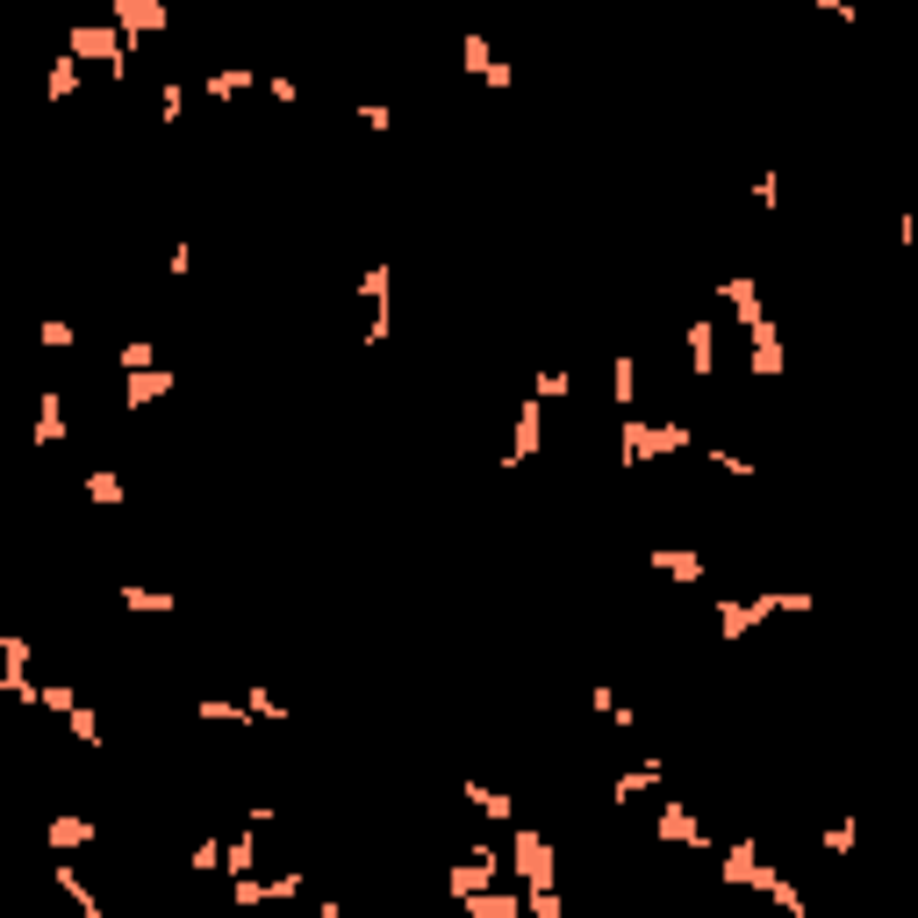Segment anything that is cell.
Returning a JSON list of instances; mask_svg holds the SVG:
<instances>
[{
    "label": "cell",
    "instance_id": "d4e9b609",
    "mask_svg": "<svg viewBox=\"0 0 918 918\" xmlns=\"http://www.w3.org/2000/svg\"><path fill=\"white\" fill-rule=\"evenodd\" d=\"M488 65H495V51H488V36H481V29H467V36H460V72L488 79Z\"/></svg>",
    "mask_w": 918,
    "mask_h": 918
},
{
    "label": "cell",
    "instance_id": "484cf974",
    "mask_svg": "<svg viewBox=\"0 0 918 918\" xmlns=\"http://www.w3.org/2000/svg\"><path fill=\"white\" fill-rule=\"evenodd\" d=\"M223 868H230V876H252V868H259V840H252V825L223 847Z\"/></svg>",
    "mask_w": 918,
    "mask_h": 918
},
{
    "label": "cell",
    "instance_id": "5b68a950",
    "mask_svg": "<svg viewBox=\"0 0 918 918\" xmlns=\"http://www.w3.org/2000/svg\"><path fill=\"white\" fill-rule=\"evenodd\" d=\"M653 832L668 840V847H711V832H703V818H696L689 804H660V811H653Z\"/></svg>",
    "mask_w": 918,
    "mask_h": 918
},
{
    "label": "cell",
    "instance_id": "ee69618b",
    "mask_svg": "<svg viewBox=\"0 0 918 918\" xmlns=\"http://www.w3.org/2000/svg\"><path fill=\"white\" fill-rule=\"evenodd\" d=\"M36 703H44V711H51V718H65V711H72V703H79V696H72V689H58V682H51V689L36 696Z\"/></svg>",
    "mask_w": 918,
    "mask_h": 918
},
{
    "label": "cell",
    "instance_id": "7dc6e473",
    "mask_svg": "<svg viewBox=\"0 0 918 918\" xmlns=\"http://www.w3.org/2000/svg\"><path fill=\"white\" fill-rule=\"evenodd\" d=\"M481 87H495V94H510V87H517V65H503V58H495V65H488V79H481Z\"/></svg>",
    "mask_w": 918,
    "mask_h": 918
},
{
    "label": "cell",
    "instance_id": "d590c367",
    "mask_svg": "<svg viewBox=\"0 0 918 918\" xmlns=\"http://www.w3.org/2000/svg\"><path fill=\"white\" fill-rule=\"evenodd\" d=\"M632 381H639V374H632V352H617V359H610V388H617L624 409H632Z\"/></svg>",
    "mask_w": 918,
    "mask_h": 918
},
{
    "label": "cell",
    "instance_id": "ffe728a7",
    "mask_svg": "<svg viewBox=\"0 0 918 918\" xmlns=\"http://www.w3.org/2000/svg\"><path fill=\"white\" fill-rule=\"evenodd\" d=\"M746 632H761L754 603H739V596H718V639H746Z\"/></svg>",
    "mask_w": 918,
    "mask_h": 918
},
{
    "label": "cell",
    "instance_id": "b9f144b4",
    "mask_svg": "<svg viewBox=\"0 0 918 918\" xmlns=\"http://www.w3.org/2000/svg\"><path fill=\"white\" fill-rule=\"evenodd\" d=\"M854 832H861V818H840V825L825 832V854H854Z\"/></svg>",
    "mask_w": 918,
    "mask_h": 918
},
{
    "label": "cell",
    "instance_id": "f1b7e54d",
    "mask_svg": "<svg viewBox=\"0 0 918 918\" xmlns=\"http://www.w3.org/2000/svg\"><path fill=\"white\" fill-rule=\"evenodd\" d=\"M230 904H237V911H259V904H266V876H259V868H252V876H230Z\"/></svg>",
    "mask_w": 918,
    "mask_h": 918
},
{
    "label": "cell",
    "instance_id": "5bb4252c",
    "mask_svg": "<svg viewBox=\"0 0 918 918\" xmlns=\"http://www.w3.org/2000/svg\"><path fill=\"white\" fill-rule=\"evenodd\" d=\"M460 797H467L474 811L488 818V825H517V797H503V790H488V782H460Z\"/></svg>",
    "mask_w": 918,
    "mask_h": 918
},
{
    "label": "cell",
    "instance_id": "d6a6232c",
    "mask_svg": "<svg viewBox=\"0 0 918 918\" xmlns=\"http://www.w3.org/2000/svg\"><path fill=\"white\" fill-rule=\"evenodd\" d=\"M0 689L15 696V703H36V696H44V682H29V668H0Z\"/></svg>",
    "mask_w": 918,
    "mask_h": 918
},
{
    "label": "cell",
    "instance_id": "60d3db41",
    "mask_svg": "<svg viewBox=\"0 0 918 918\" xmlns=\"http://www.w3.org/2000/svg\"><path fill=\"white\" fill-rule=\"evenodd\" d=\"M244 711H252V718H287V711H280V696H273V689H244Z\"/></svg>",
    "mask_w": 918,
    "mask_h": 918
},
{
    "label": "cell",
    "instance_id": "4316f807",
    "mask_svg": "<svg viewBox=\"0 0 918 918\" xmlns=\"http://www.w3.org/2000/svg\"><path fill=\"white\" fill-rule=\"evenodd\" d=\"M194 718H208V725H244V703H230V696H201V703H194Z\"/></svg>",
    "mask_w": 918,
    "mask_h": 918
},
{
    "label": "cell",
    "instance_id": "9a60e30c",
    "mask_svg": "<svg viewBox=\"0 0 918 918\" xmlns=\"http://www.w3.org/2000/svg\"><path fill=\"white\" fill-rule=\"evenodd\" d=\"M689 374H696V381H711V374H718V323H711V316H696V323H689Z\"/></svg>",
    "mask_w": 918,
    "mask_h": 918
},
{
    "label": "cell",
    "instance_id": "9c48e42d",
    "mask_svg": "<svg viewBox=\"0 0 918 918\" xmlns=\"http://www.w3.org/2000/svg\"><path fill=\"white\" fill-rule=\"evenodd\" d=\"M158 395H173V366H137V374H122V409H151Z\"/></svg>",
    "mask_w": 918,
    "mask_h": 918
},
{
    "label": "cell",
    "instance_id": "f6af8a7d",
    "mask_svg": "<svg viewBox=\"0 0 918 918\" xmlns=\"http://www.w3.org/2000/svg\"><path fill=\"white\" fill-rule=\"evenodd\" d=\"M818 15H832V22H861V8H854V0H811Z\"/></svg>",
    "mask_w": 918,
    "mask_h": 918
},
{
    "label": "cell",
    "instance_id": "6da1fadb",
    "mask_svg": "<svg viewBox=\"0 0 918 918\" xmlns=\"http://www.w3.org/2000/svg\"><path fill=\"white\" fill-rule=\"evenodd\" d=\"M675 452H689V431H682V424H653V416H632V409H624V424H617V460H624V467L675 460Z\"/></svg>",
    "mask_w": 918,
    "mask_h": 918
},
{
    "label": "cell",
    "instance_id": "74e56055",
    "mask_svg": "<svg viewBox=\"0 0 918 918\" xmlns=\"http://www.w3.org/2000/svg\"><path fill=\"white\" fill-rule=\"evenodd\" d=\"M359 122L374 130V137H388V130H395V108H388V101H359Z\"/></svg>",
    "mask_w": 918,
    "mask_h": 918
},
{
    "label": "cell",
    "instance_id": "8992f818",
    "mask_svg": "<svg viewBox=\"0 0 918 918\" xmlns=\"http://www.w3.org/2000/svg\"><path fill=\"white\" fill-rule=\"evenodd\" d=\"M768 876H775V868L761 861L754 840H732V847H725V883L732 890H768Z\"/></svg>",
    "mask_w": 918,
    "mask_h": 918
},
{
    "label": "cell",
    "instance_id": "ba28073f",
    "mask_svg": "<svg viewBox=\"0 0 918 918\" xmlns=\"http://www.w3.org/2000/svg\"><path fill=\"white\" fill-rule=\"evenodd\" d=\"M646 567L668 574V582H682V589H696V582H703V553H696V546H653V553H646Z\"/></svg>",
    "mask_w": 918,
    "mask_h": 918
},
{
    "label": "cell",
    "instance_id": "83f0119b",
    "mask_svg": "<svg viewBox=\"0 0 918 918\" xmlns=\"http://www.w3.org/2000/svg\"><path fill=\"white\" fill-rule=\"evenodd\" d=\"M302 890H309V876H302V868H280V876H266V904H295Z\"/></svg>",
    "mask_w": 918,
    "mask_h": 918
},
{
    "label": "cell",
    "instance_id": "c3c4849f",
    "mask_svg": "<svg viewBox=\"0 0 918 918\" xmlns=\"http://www.w3.org/2000/svg\"><path fill=\"white\" fill-rule=\"evenodd\" d=\"M187 273H194V244L173 237V280H187Z\"/></svg>",
    "mask_w": 918,
    "mask_h": 918
},
{
    "label": "cell",
    "instance_id": "3957f363",
    "mask_svg": "<svg viewBox=\"0 0 918 918\" xmlns=\"http://www.w3.org/2000/svg\"><path fill=\"white\" fill-rule=\"evenodd\" d=\"M517 876H524V890H546V883H560V861H553V847H546V832H531V825H517Z\"/></svg>",
    "mask_w": 918,
    "mask_h": 918
},
{
    "label": "cell",
    "instance_id": "e0dca14e",
    "mask_svg": "<svg viewBox=\"0 0 918 918\" xmlns=\"http://www.w3.org/2000/svg\"><path fill=\"white\" fill-rule=\"evenodd\" d=\"M252 87H259V72H252V65H223V72H208V79H201L208 101H237V94H252Z\"/></svg>",
    "mask_w": 918,
    "mask_h": 918
},
{
    "label": "cell",
    "instance_id": "f546056e",
    "mask_svg": "<svg viewBox=\"0 0 918 918\" xmlns=\"http://www.w3.org/2000/svg\"><path fill=\"white\" fill-rule=\"evenodd\" d=\"M531 395H538V402H567V395H574V374H567V366H546V374L531 381Z\"/></svg>",
    "mask_w": 918,
    "mask_h": 918
},
{
    "label": "cell",
    "instance_id": "277c9868",
    "mask_svg": "<svg viewBox=\"0 0 918 918\" xmlns=\"http://www.w3.org/2000/svg\"><path fill=\"white\" fill-rule=\"evenodd\" d=\"M495 876H503V854H495V847H474L467 861L445 868V890H452V897H467V890H488Z\"/></svg>",
    "mask_w": 918,
    "mask_h": 918
},
{
    "label": "cell",
    "instance_id": "8d00e7d4",
    "mask_svg": "<svg viewBox=\"0 0 918 918\" xmlns=\"http://www.w3.org/2000/svg\"><path fill=\"white\" fill-rule=\"evenodd\" d=\"M187 868H194V876H208V868H223V840H216V832H208L201 847L187 854Z\"/></svg>",
    "mask_w": 918,
    "mask_h": 918
},
{
    "label": "cell",
    "instance_id": "2e32d148",
    "mask_svg": "<svg viewBox=\"0 0 918 918\" xmlns=\"http://www.w3.org/2000/svg\"><path fill=\"white\" fill-rule=\"evenodd\" d=\"M660 775H668V761H639V768H624V775L610 782V804H632V797H646V790H660Z\"/></svg>",
    "mask_w": 918,
    "mask_h": 918
},
{
    "label": "cell",
    "instance_id": "ab89813d",
    "mask_svg": "<svg viewBox=\"0 0 918 918\" xmlns=\"http://www.w3.org/2000/svg\"><path fill=\"white\" fill-rule=\"evenodd\" d=\"M115 366H122V374H137V366H158V345H144V338H137V345H122V352H115Z\"/></svg>",
    "mask_w": 918,
    "mask_h": 918
},
{
    "label": "cell",
    "instance_id": "f35d334b",
    "mask_svg": "<svg viewBox=\"0 0 918 918\" xmlns=\"http://www.w3.org/2000/svg\"><path fill=\"white\" fill-rule=\"evenodd\" d=\"M524 911L531 918H560V890L546 883V890H524Z\"/></svg>",
    "mask_w": 918,
    "mask_h": 918
},
{
    "label": "cell",
    "instance_id": "52a82bcc",
    "mask_svg": "<svg viewBox=\"0 0 918 918\" xmlns=\"http://www.w3.org/2000/svg\"><path fill=\"white\" fill-rule=\"evenodd\" d=\"M166 22H173V8H166V0H115V29L130 36V44H137V36H158Z\"/></svg>",
    "mask_w": 918,
    "mask_h": 918
},
{
    "label": "cell",
    "instance_id": "7402d4cb",
    "mask_svg": "<svg viewBox=\"0 0 918 918\" xmlns=\"http://www.w3.org/2000/svg\"><path fill=\"white\" fill-rule=\"evenodd\" d=\"M87 503H94V510H122V503H130V488H122V474L94 467V474H87Z\"/></svg>",
    "mask_w": 918,
    "mask_h": 918
},
{
    "label": "cell",
    "instance_id": "7bdbcfd3",
    "mask_svg": "<svg viewBox=\"0 0 918 918\" xmlns=\"http://www.w3.org/2000/svg\"><path fill=\"white\" fill-rule=\"evenodd\" d=\"M266 94H273L280 108H295V101H302V87H295V79H287V72H273V79H266Z\"/></svg>",
    "mask_w": 918,
    "mask_h": 918
},
{
    "label": "cell",
    "instance_id": "e575fe53",
    "mask_svg": "<svg viewBox=\"0 0 918 918\" xmlns=\"http://www.w3.org/2000/svg\"><path fill=\"white\" fill-rule=\"evenodd\" d=\"M36 345L65 352V345H72V323H65V316H44V323H36Z\"/></svg>",
    "mask_w": 918,
    "mask_h": 918
},
{
    "label": "cell",
    "instance_id": "cb8c5ba5",
    "mask_svg": "<svg viewBox=\"0 0 918 918\" xmlns=\"http://www.w3.org/2000/svg\"><path fill=\"white\" fill-rule=\"evenodd\" d=\"M58 890H65V897L79 904V918H101V897H94V890H87V876H79V868H72V861H58Z\"/></svg>",
    "mask_w": 918,
    "mask_h": 918
},
{
    "label": "cell",
    "instance_id": "44dd1931",
    "mask_svg": "<svg viewBox=\"0 0 918 918\" xmlns=\"http://www.w3.org/2000/svg\"><path fill=\"white\" fill-rule=\"evenodd\" d=\"M72 94H79V58L58 51L51 72H44V101H72Z\"/></svg>",
    "mask_w": 918,
    "mask_h": 918
},
{
    "label": "cell",
    "instance_id": "4dcf8cb0",
    "mask_svg": "<svg viewBox=\"0 0 918 918\" xmlns=\"http://www.w3.org/2000/svg\"><path fill=\"white\" fill-rule=\"evenodd\" d=\"M65 732H72L79 746H101V718H94V703H72V711H65Z\"/></svg>",
    "mask_w": 918,
    "mask_h": 918
},
{
    "label": "cell",
    "instance_id": "ac0fdd59",
    "mask_svg": "<svg viewBox=\"0 0 918 918\" xmlns=\"http://www.w3.org/2000/svg\"><path fill=\"white\" fill-rule=\"evenodd\" d=\"M65 438H72V424H65V409H58V395H36V452L65 445Z\"/></svg>",
    "mask_w": 918,
    "mask_h": 918
},
{
    "label": "cell",
    "instance_id": "4fadbf2b",
    "mask_svg": "<svg viewBox=\"0 0 918 918\" xmlns=\"http://www.w3.org/2000/svg\"><path fill=\"white\" fill-rule=\"evenodd\" d=\"M746 345H754V352H746V366H754L761 381H775V374H782V330H775V323H768V316H761V323L746 330Z\"/></svg>",
    "mask_w": 918,
    "mask_h": 918
},
{
    "label": "cell",
    "instance_id": "bcb514c9",
    "mask_svg": "<svg viewBox=\"0 0 918 918\" xmlns=\"http://www.w3.org/2000/svg\"><path fill=\"white\" fill-rule=\"evenodd\" d=\"M754 201H761V208H782V180L761 173V180H754Z\"/></svg>",
    "mask_w": 918,
    "mask_h": 918
},
{
    "label": "cell",
    "instance_id": "836d02e7",
    "mask_svg": "<svg viewBox=\"0 0 918 918\" xmlns=\"http://www.w3.org/2000/svg\"><path fill=\"white\" fill-rule=\"evenodd\" d=\"M703 460H711L718 474H732V481H754V460H739V452H725V445H711Z\"/></svg>",
    "mask_w": 918,
    "mask_h": 918
},
{
    "label": "cell",
    "instance_id": "7c38bea8",
    "mask_svg": "<svg viewBox=\"0 0 918 918\" xmlns=\"http://www.w3.org/2000/svg\"><path fill=\"white\" fill-rule=\"evenodd\" d=\"M44 847H51V854H79V847H94V818H87V811H58L51 825H44Z\"/></svg>",
    "mask_w": 918,
    "mask_h": 918
},
{
    "label": "cell",
    "instance_id": "30bf717a",
    "mask_svg": "<svg viewBox=\"0 0 918 918\" xmlns=\"http://www.w3.org/2000/svg\"><path fill=\"white\" fill-rule=\"evenodd\" d=\"M538 438H546V402H517V445H510V460H503V467L510 474H517L524 467V460H538Z\"/></svg>",
    "mask_w": 918,
    "mask_h": 918
},
{
    "label": "cell",
    "instance_id": "8fae6325",
    "mask_svg": "<svg viewBox=\"0 0 918 918\" xmlns=\"http://www.w3.org/2000/svg\"><path fill=\"white\" fill-rule=\"evenodd\" d=\"M718 302H725V309L739 316L746 330H754V323H761V316H768V302H761V280H754V273H732L725 287H718Z\"/></svg>",
    "mask_w": 918,
    "mask_h": 918
},
{
    "label": "cell",
    "instance_id": "1f68e13d",
    "mask_svg": "<svg viewBox=\"0 0 918 918\" xmlns=\"http://www.w3.org/2000/svg\"><path fill=\"white\" fill-rule=\"evenodd\" d=\"M180 115H187V87H180V79H166V87H158V122L173 130Z\"/></svg>",
    "mask_w": 918,
    "mask_h": 918
},
{
    "label": "cell",
    "instance_id": "7a4b0ae2",
    "mask_svg": "<svg viewBox=\"0 0 918 918\" xmlns=\"http://www.w3.org/2000/svg\"><path fill=\"white\" fill-rule=\"evenodd\" d=\"M65 51L79 58V65H87V58H101L115 79H130V36H122L115 22H72V29H65Z\"/></svg>",
    "mask_w": 918,
    "mask_h": 918
},
{
    "label": "cell",
    "instance_id": "603a6c76",
    "mask_svg": "<svg viewBox=\"0 0 918 918\" xmlns=\"http://www.w3.org/2000/svg\"><path fill=\"white\" fill-rule=\"evenodd\" d=\"M388 287H395V266H388V259H374V266L359 273V287H352V295H359L366 309H381V302H388Z\"/></svg>",
    "mask_w": 918,
    "mask_h": 918
},
{
    "label": "cell",
    "instance_id": "d6986e66",
    "mask_svg": "<svg viewBox=\"0 0 918 918\" xmlns=\"http://www.w3.org/2000/svg\"><path fill=\"white\" fill-rule=\"evenodd\" d=\"M115 603H122V610H137V617H166V610H173V589H144V582H122Z\"/></svg>",
    "mask_w": 918,
    "mask_h": 918
}]
</instances>
